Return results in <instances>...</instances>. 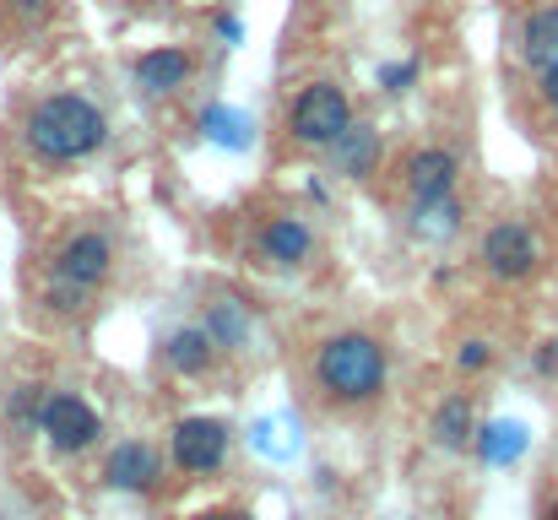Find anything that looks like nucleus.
<instances>
[{
  "label": "nucleus",
  "instance_id": "obj_20",
  "mask_svg": "<svg viewBox=\"0 0 558 520\" xmlns=\"http://www.w3.org/2000/svg\"><path fill=\"white\" fill-rule=\"evenodd\" d=\"M38 407H44V385H22V390L11 396V418H16L22 428H38Z\"/></svg>",
  "mask_w": 558,
  "mask_h": 520
},
{
  "label": "nucleus",
  "instance_id": "obj_19",
  "mask_svg": "<svg viewBox=\"0 0 558 520\" xmlns=\"http://www.w3.org/2000/svg\"><path fill=\"white\" fill-rule=\"evenodd\" d=\"M206 337L217 347H239L250 337V326H244V315H239V304H217L211 315H206Z\"/></svg>",
  "mask_w": 558,
  "mask_h": 520
},
{
  "label": "nucleus",
  "instance_id": "obj_14",
  "mask_svg": "<svg viewBox=\"0 0 558 520\" xmlns=\"http://www.w3.org/2000/svg\"><path fill=\"white\" fill-rule=\"evenodd\" d=\"M477 439V450H483V461L488 467H510V461H521L526 456V423H510V418H499V423H488L483 434H472Z\"/></svg>",
  "mask_w": 558,
  "mask_h": 520
},
{
  "label": "nucleus",
  "instance_id": "obj_13",
  "mask_svg": "<svg viewBox=\"0 0 558 520\" xmlns=\"http://www.w3.org/2000/svg\"><path fill=\"white\" fill-rule=\"evenodd\" d=\"M521 55H526L532 71H543V65L558 60V0L554 5H537V11L526 16V27H521Z\"/></svg>",
  "mask_w": 558,
  "mask_h": 520
},
{
  "label": "nucleus",
  "instance_id": "obj_5",
  "mask_svg": "<svg viewBox=\"0 0 558 520\" xmlns=\"http://www.w3.org/2000/svg\"><path fill=\"white\" fill-rule=\"evenodd\" d=\"M169 456H174L180 472H195V477L217 472L222 456H228V423L222 418H185L169 439Z\"/></svg>",
  "mask_w": 558,
  "mask_h": 520
},
{
  "label": "nucleus",
  "instance_id": "obj_23",
  "mask_svg": "<svg viewBox=\"0 0 558 520\" xmlns=\"http://www.w3.org/2000/svg\"><path fill=\"white\" fill-rule=\"evenodd\" d=\"M456 363H461V368H483V363H488V342H466L456 352Z\"/></svg>",
  "mask_w": 558,
  "mask_h": 520
},
{
  "label": "nucleus",
  "instance_id": "obj_26",
  "mask_svg": "<svg viewBox=\"0 0 558 520\" xmlns=\"http://www.w3.org/2000/svg\"><path fill=\"white\" fill-rule=\"evenodd\" d=\"M537 368H543V374H558V342H543V352H537Z\"/></svg>",
  "mask_w": 558,
  "mask_h": 520
},
{
  "label": "nucleus",
  "instance_id": "obj_11",
  "mask_svg": "<svg viewBox=\"0 0 558 520\" xmlns=\"http://www.w3.org/2000/svg\"><path fill=\"white\" fill-rule=\"evenodd\" d=\"M407 184H412V201H445L456 190V158L445 147H428L407 164Z\"/></svg>",
  "mask_w": 558,
  "mask_h": 520
},
{
  "label": "nucleus",
  "instance_id": "obj_9",
  "mask_svg": "<svg viewBox=\"0 0 558 520\" xmlns=\"http://www.w3.org/2000/svg\"><path fill=\"white\" fill-rule=\"evenodd\" d=\"M104 483L120 488V494H147L158 483V450L142 445V439H125L109 461H104Z\"/></svg>",
  "mask_w": 558,
  "mask_h": 520
},
{
  "label": "nucleus",
  "instance_id": "obj_29",
  "mask_svg": "<svg viewBox=\"0 0 558 520\" xmlns=\"http://www.w3.org/2000/svg\"><path fill=\"white\" fill-rule=\"evenodd\" d=\"M548 520H558V505H554V510H548Z\"/></svg>",
  "mask_w": 558,
  "mask_h": 520
},
{
  "label": "nucleus",
  "instance_id": "obj_1",
  "mask_svg": "<svg viewBox=\"0 0 558 520\" xmlns=\"http://www.w3.org/2000/svg\"><path fill=\"white\" fill-rule=\"evenodd\" d=\"M104 142H109V120L82 93H54V98L33 104V114H27V153L44 164L93 158Z\"/></svg>",
  "mask_w": 558,
  "mask_h": 520
},
{
  "label": "nucleus",
  "instance_id": "obj_21",
  "mask_svg": "<svg viewBox=\"0 0 558 520\" xmlns=\"http://www.w3.org/2000/svg\"><path fill=\"white\" fill-rule=\"evenodd\" d=\"M417 82V60H396V65H379V87L385 93H407Z\"/></svg>",
  "mask_w": 558,
  "mask_h": 520
},
{
  "label": "nucleus",
  "instance_id": "obj_15",
  "mask_svg": "<svg viewBox=\"0 0 558 520\" xmlns=\"http://www.w3.org/2000/svg\"><path fill=\"white\" fill-rule=\"evenodd\" d=\"M201 131H206L217 147H228V153H244V147L255 142V120L239 114V109H222V104H211V109L201 114Z\"/></svg>",
  "mask_w": 558,
  "mask_h": 520
},
{
  "label": "nucleus",
  "instance_id": "obj_25",
  "mask_svg": "<svg viewBox=\"0 0 558 520\" xmlns=\"http://www.w3.org/2000/svg\"><path fill=\"white\" fill-rule=\"evenodd\" d=\"M543 98L558 109V60H554V65H543Z\"/></svg>",
  "mask_w": 558,
  "mask_h": 520
},
{
  "label": "nucleus",
  "instance_id": "obj_16",
  "mask_svg": "<svg viewBox=\"0 0 558 520\" xmlns=\"http://www.w3.org/2000/svg\"><path fill=\"white\" fill-rule=\"evenodd\" d=\"M472 434H477L472 401H466V396H450V401L434 412V445H445V450H461Z\"/></svg>",
  "mask_w": 558,
  "mask_h": 520
},
{
  "label": "nucleus",
  "instance_id": "obj_2",
  "mask_svg": "<svg viewBox=\"0 0 558 520\" xmlns=\"http://www.w3.org/2000/svg\"><path fill=\"white\" fill-rule=\"evenodd\" d=\"M385 347L364 337V331H342V337H331V342L320 347V358H315V379H320V390L331 396V401H369L379 396V385H385Z\"/></svg>",
  "mask_w": 558,
  "mask_h": 520
},
{
  "label": "nucleus",
  "instance_id": "obj_6",
  "mask_svg": "<svg viewBox=\"0 0 558 520\" xmlns=\"http://www.w3.org/2000/svg\"><path fill=\"white\" fill-rule=\"evenodd\" d=\"M483 261H488V271L499 277V282H526L532 271H537V233L526 228V222H499V228H488V239H483Z\"/></svg>",
  "mask_w": 558,
  "mask_h": 520
},
{
  "label": "nucleus",
  "instance_id": "obj_18",
  "mask_svg": "<svg viewBox=\"0 0 558 520\" xmlns=\"http://www.w3.org/2000/svg\"><path fill=\"white\" fill-rule=\"evenodd\" d=\"M461 228V206L445 195V201H412V233L417 239H450Z\"/></svg>",
  "mask_w": 558,
  "mask_h": 520
},
{
  "label": "nucleus",
  "instance_id": "obj_3",
  "mask_svg": "<svg viewBox=\"0 0 558 520\" xmlns=\"http://www.w3.org/2000/svg\"><path fill=\"white\" fill-rule=\"evenodd\" d=\"M348 120H353V104H348V93L337 82H310L299 93V104H293V136L304 147H331Z\"/></svg>",
  "mask_w": 558,
  "mask_h": 520
},
{
  "label": "nucleus",
  "instance_id": "obj_24",
  "mask_svg": "<svg viewBox=\"0 0 558 520\" xmlns=\"http://www.w3.org/2000/svg\"><path fill=\"white\" fill-rule=\"evenodd\" d=\"M217 38H222V44H239V38H244L239 16H217Z\"/></svg>",
  "mask_w": 558,
  "mask_h": 520
},
{
  "label": "nucleus",
  "instance_id": "obj_12",
  "mask_svg": "<svg viewBox=\"0 0 558 520\" xmlns=\"http://www.w3.org/2000/svg\"><path fill=\"white\" fill-rule=\"evenodd\" d=\"M310 250H315V239H310V228L299 217H271L260 228V255L271 266H299V261H310Z\"/></svg>",
  "mask_w": 558,
  "mask_h": 520
},
{
  "label": "nucleus",
  "instance_id": "obj_22",
  "mask_svg": "<svg viewBox=\"0 0 558 520\" xmlns=\"http://www.w3.org/2000/svg\"><path fill=\"white\" fill-rule=\"evenodd\" d=\"M82 299H87V288H76V282H65V277H54L49 282V310H82Z\"/></svg>",
  "mask_w": 558,
  "mask_h": 520
},
{
  "label": "nucleus",
  "instance_id": "obj_17",
  "mask_svg": "<svg viewBox=\"0 0 558 520\" xmlns=\"http://www.w3.org/2000/svg\"><path fill=\"white\" fill-rule=\"evenodd\" d=\"M211 347L217 342L206 337V326H185V331L169 337L163 352H169V363H174L180 374H206V368H211Z\"/></svg>",
  "mask_w": 558,
  "mask_h": 520
},
{
  "label": "nucleus",
  "instance_id": "obj_8",
  "mask_svg": "<svg viewBox=\"0 0 558 520\" xmlns=\"http://www.w3.org/2000/svg\"><path fill=\"white\" fill-rule=\"evenodd\" d=\"M190 71H195V60H190L180 44H158V49H147L136 60V87L153 93V98H169V93H180L190 82Z\"/></svg>",
  "mask_w": 558,
  "mask_h": 520
},
{
  "label": "nucleus",
  "instance_id": "obj_27",
  "mask_svg": "<svg viewBox=\"0 0 558 520\" xmlns=\"http://www.w3.org/2000/svg\"><path fill=\"white\" fill-rule=\"evenodd\" d=\"M11 5H16L22 16H44V11H49V0H11Z\"/></svg>",
  "mask_w": 558,
  "mask_h": 520
},
{
  "label": "nucleus",
  "instance_id": "obj_4",
  "mask_svg": "<svg viewBox=\"0 0 558 520\" xmlns=\"http://www.w3.org/2000/svg\"><path fill=\"white\" fill-rule=\"evenodd\" d=\"M38 434H44L54 450L76 456V450H87V445L104 434V423H98V412H93L82 396L60 390V396H44V407H38Z\"/></svg>",
  "mask_w": 558,
  "mask_h": 520
},
{
  "label": "nucleus",
  "instance_id": "obj_28",
  "mask_svg": "<svg viewBox=\"0 0 558 520\" xmlns=\"http://www.w3.org/2000/svg\"><path fill=\"white\" fill-rule=\"evenodd\" d=\"M195 520H239V516H228V510H206V516H195Z\"/></svg>",
  "mask_w": 558,
  "mask_h": 520
},
{
  "label": "nucleus",
  "instance_id": "obj_10",
  "mask_svg": "<svg viewBox=\"0 0 558 520\" xmlns=\"http://www.w3.org/2000/svg\"><path fill=\"white\" fill-rule=\"evenodd\" d=\"M379 131L364 125V120H348L342 131H337V142H331V169L348 173V179H369L379 169Z\"/></svg>",
  "mask_w": 558,
  "mask_h": 520
},
{
  "label": "nucleus",
  "instance_id": "obj_7",
  "mask_svg": "<svg viewBox=\"0 0 558 520\" xmlns=\"http://www.w3.org/2000/svg\"><path fill=\"white\" fill-rule=\"evenodd\" d=\"M109 261H114V244L104 233H76V239H65V250L54 261V277H65V282H76V288L93 293L109 277Z\"/></svg>",
  "mask_w": 558,
  "mask_h": 520
}]
</instances>
